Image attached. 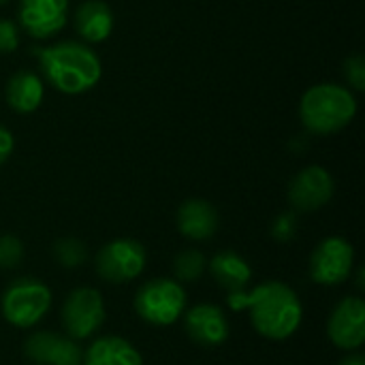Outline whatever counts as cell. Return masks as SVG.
Listing matches in <instances>:
<instances>
[{
  "mask_svg": "<svg viewBox=\"0 0 365 365\" xmlns=\"http://www.w3.org/2000/svg\"><path fill=\"white\" fill-rule=\"evenodd\" d=\"M105 323V302L96 289L81 287L66 295L62 306V325L68 338L86 340Z\"/></svg>",
  "mask_w": 365,
  "mask_h": 365,
  "instance_id": "52a82bcc",
  "label": "cell"
},
{
  "mask_svg": "<svg viewBox=\"0 0 365 365\" xmlns=\"http://www.w3.org/2000/svg\"><path fill=\"white\" fill-rule=\"evenodd\" d=\"M231 310H248L252 327L267 340H287L291 338L304 319V306L297 293L284 282L269 280L255 287L250 293L235 291L227 295Z\"/></svg>",
  "mask_w": 365,
  "mask_h": 365,
  "instance_id": "6da1fadb",
  "label": "cell"
},
{
  "mask_svg": "<svg viewBox=\"0 0 365 365\" xmlns=\"http://www.w3.org/2000/svg\"><path fill=\"white\" fill-rule=\"evenodd\" d=\"M336 184L325 167L310 165L302 169L289 186V201L297 212H314L327 205L334 197Z\"/></svg>",
  "mask_w": 365,
  "mask_h": 365,
  "instance_id": "9c48e42d",
  "label": "cell"
},
{
  "mask_svg": "<svg viewBox=\"0 0 365 365\" xmlns=\"http://www.w3.org/2000/svg\"><path fill=\"white\" fill-rule=\"evenodd\" d=\"M145 248L137 240L120 237L105 244L96 255V272L109 284H124L145 269Z\"/></svg>",
  "mask_w": 365,
  "mask_h": 365,
  "instance_id": "8992f818",
  "label": "cell"
},
{
  "mask_svg": "<svg viewBox=\"0 0 365 365\" xmlns=\"http://www.w3.org/2000/svg\"><path fill=\"white\" fill-rule=\"evenodd\" d=\"M75 32L86 43H103L113 30V11L103 0H83L75 11Z\"/></svg>",
  "mask_w": 365,
  "mask_h": 365,
  "instance_id": "9a60e30c",
  "label": "cell"
},
{
  "mask_svg": "<svg viewBox=\"0 0 365 365\" xmlns=\"http://www.w3.org/2000/svg\"><path fill=\"white\" fill-rule=\"evenodd\" d=\"M51 308V291L36 278L13 280L0 297V310L6 323L19 329L34 327Z\"/></svg>",
  "mask_w": 365,
  "mask_h": 365,
  "instance_id": "277c9868",
  "label": "cell"
},
{
  "mask_svg": "<svg viewBox=\"0 0 365 365\" xmlns=\"http://www.w3.org/2000/svg\"><path fill=\"white\" fill-rule=\"evenodd\" d=\"M329 340L342 351H357L365 342V302L361 297H344L327 321Z\"/></svg>",
  "mask_w": 365,
  "mask_h": 365,
  "instance_id": "30bf717a",
  "label": "cell"
},
{
  "mask_svg": "<svg viewBox=\"0 0 365 365\" xmlns=\"http://www.w3.org/2000/svg\"><path fill=\"white\" fill-rule=\"evenodd\" d=\"M32 51L45 81L62 94H83L101 79V60L83 43L62 41L56 45L36 47Z\"/></svg>",
  "mask_w": 365,
  "mask_h": 365,
  "instance_id": "7a4b0ae2",
  "label": "cell"
},
{
  "mask_svg": "<svg viewBox=\"0 0 365 365\" xmlns=\"http://www.w3.org/2000/svg\"><path fill=\"white\" fill-rule=\"evenodd\" d=\"M24 355L34 365H81L83 351L68 336L36 331L24 342Z\"/></svg>",
  "mask_w": 365,
  "mask_h": 365,
  "instance_id": "7c38bea8",
  "label": "cell"
},
{
  "mask_svg": "<svg viewBox=\"0 0 365 365\" xmlns=\"http://www.w3.org/2000/svg\"><path fill=\"white\" fill-rule=\"evenodd\" d=\"M297 233V216L295 212H284L280 216H276L274 225H272V237L280 244H287L295 237Z\"/></svg>",
  "mask_w": 365,
  "mask_h": 365,
  "instance_id": "7402d4cb",
  "label": "cell"
},
{
  "mask_svg": "<svg viewBox=\"0 0 365 365\" xmlns=\"http://www.w3.org/2000/svg\"><path fill=\"white\" fill-rule=\"evenodd\" d=\"M81 365H143V357L128 340L103 336L83 351Z\"/></svg>",
  "mask_w": 365,
  "mask_h": 365,
  "instance_id": "2e32d148",
  "label": "cell"
},
{
  "mask_svg": "<svg viewBox=\"0 0 365 365\" xmlns=\"http://www.w3.org/2000/svg\"><path fill=\"white\" fill-rule=\"evenodd\" d=\"M184 329L195 344L205 349L220 346L229 338L227 314L212 304H199L190 308L184 317Z\"/></svg>",
  "mask_w": 365,
  "mask_h": 365,
  "instance_id": "4fadbf2b",
  "label": "cell"
},
{
  "mask_svg": "<svg viewBox=\"0 0 365 365\" xmlns=\"http://www.w3.org/2000/svg\"><path fill=\"white\" fill-rule=\"evenodd\" d=\"M205 267H207L205 257L199 250H195V248L184 250V252H180L173 259V274H175V280H180V282H195V280H199L203 276Z\"/></svg>",
  "mask_w": 365,
  "mask_h": 365,
  "instance_id": "ffe728a7",
  "label": "cell"
},
{
  "mask_svg": "<svg viewBox=\"0 0 365 365\" xmlns=\"http://www.w3.org/2000/svg\"><path fill=\"white\" fill-rule=\"evenodd\" d=\"M17 17L32 38H49L68 19V0H19Z\"/></svg>",
  "mask_w": 365,
  "mask_h": 365,
  "instance_id": "8fae6325",
  "label": "cell"
},
{
  "mask_svg": "<svg viewBox=\"0 0 365 365\" xmlns=\"http://www.w3.org/2000/svg\"><path fill=\"white\" fill-rule=\"evenodd\" d=\"M4 2H6V0H0V4H4Z\"/></svg>",
  "mask_w": 365,
  "mask_h": 365,
  "instance_id": "83f0119b",
  "label": "cell"
},
{
  "mask_svg": "<svg viewBox=\"0 0 365 365\" xmlns=\"http://www.w3.org/2000/svg\"><path fill=\"white\" fill-rule=\"evenodd\" d=\"M19 47V30L11 19H0V53H13Z\"/></svg>",
  "mask_w": 365,
  "mask_h": 365,
  "instance_id": "cb8c5ba5",
  "label": "cell"
},
{
  "mask_svg": "<svg viewBox=\"0 0 365 365\" xmlns=\"http://www.w3.org/2000/svg\"><path fill=\"white\" fill-rule=\"evenodd\" d=\"M340 365H365V357L361 353H353V355H349V357H344Z\"/></svg>",
  "mask_w": 365,
  "mask_h": 365,
  "instance_id": "484cf974",
  "label": "cell"
},
{
  "mask_svg": "<svg viewBox=\"0 0 365 365\" xmlns=\"http://www.w3.org/2000/svg\"><path fill=\"white\" fill-rule=\"evenodd\" d=\"M13 148H15V141H13L11 130L0 126V165H4L9 160V156L13 154Z\"/></svg>",
  "mask_w": 365,
  "mask_h": 365,
  "instance_id": "d4e9b609",
  "label": "cell"
},
{
  "mask_svg": "<svg viewBox=\"0 0 365 365\" xmlns=\"http://www.w3.org/2000/svg\"><path fill=\"white\" fill-rule=\"evenodd\" d=\"M43 79L32 71H17L6 83V103L17 113H32L43 103Z\"/></svg>",
  "mask_w": 365,
  "mask_h": 365,
  "instance_id": "e0dca14e",
  "label": "cell"
},
{
  "mask_svg": "<svg viewBox=\"0 0 365 365\" xmlns=\"http://www.w3.org/2000/svg\"><path fill=\"white\" fill-rule=\"evenodd\" d=\"M210 272H212L214 280L218 282V287H222L229 293L246 291L248 282L252 280V269H250L248 261L242 255H237L235 250L218 252L210 263Z\"/></svg>",
  "mask_w": 365,
  "mask_h": 365,
  "instance_id": "ac0fdd59",
  "label": "cell"
},
{
  "mask_svg": "<svg viewBox=\"0 0 365 365\" xmlns=\"http://www.w3.org/2000/svg\"><path fill=\"white\" fill-rule=\"evenodd\" d=\"M186 308V291L173 278H154L135 293V312L154 327L173 325Z\"/></svg>",
  "mask_w": 365,
  "mask_h": 365,
  "instance_id": "5b68a950",
  "label": "cell"
},
{
  "mask_svg": "<svg viewBox=\"0 0 365 365\" xmlns=\"http://www.w3.org/2000/svg\"><path fill=\"white\" fill-rule=\"evenodd\" d=\"M24 259V244L15 235H0V269H13Z\"/></svg>",
  "mask_w": 365,
  "mask_h": 365,
  "instance_id": "44dd1931",
  "label": "cell"
},
{
  "mask_svg": "<svg viewBox=\"0 0 365 365\" xmlns=\"http://www.w3.org/2000/svg\"><path fill=\"white\" fill-rule=\"evenodd\" d=\"M53 259L64 269H77L88 261V248L81 240L64 237L53 244Z\"/></svg>",
  "mask_w": 365,
  "mask_h": 365,
  "instance_id": "d6986e66",
  "label": "cell"
},
{
  "mask_svg": "<svg viewBox=\"0 0 365 365\" xmlns=\"http://www.w3.org/2000/svg\"><path fill=\"white\" fill-rule=\"evenodd\" d=\"M355 113V94L338 83L312 86L299 103V118L312 135H334L349 126Z\"/></svg>",
  "mask_w": 365,
  "mask_h": 365,
  "instance_id": "3957f363",
  "label": "cell"
},
{
  "mask_svg": "<svg viewBox=\"0 0 365 365\" xmlns=\"http://www.w3.org/2000/svg\"><path fill=\"white\" fill-rule=\"evenodd\" d=\"M357 287H359V291H364L365 284H364V267H359V272H357Z\"/></svg>",
  "mask_w": 365,
  "mask_h": 365,
  "instance_id": "4316f807",
  "label": "cell"
},
{
  "mask_svg": "<svg viewBox=\"0 0 365 365\" xmlns=\"http://www.w3.org/2000/svg\"><path fill=\"white\" fill-rule=\"evenodd\" d=\"M178 231L192 240V242H205L216 235L220 218L216 207L205 199H188L178 210Z\"/></svg>",
  "mask_w": 365,
  "mask_h": 365,
  "instance_id": "5bb4252c",
  "label": "cell"
},
{
  "mask_svg": "<svg viewBox=\"0 0 365 365\" xmlns=\"http://www.w3.org/2000/svg\"><path fill=\"white\" fill-rule=\"evenodd\" d=\"M344 77L346 81L357 90L361 92L365 90V58L364 56H351L346 62H344Z\"/></svg>",
  "mask_w": 365,
  "mask_h": 365,
  "instance_id": "603a6c76",
  "label": "cell"
},
{
  "mask_svg": "<svg viewBox=\"0 0 365 365\" xmlns=\"http://www.w3.org/2000/svg\"><path fill=\"white\" fill-rule=\"evenodd\" d=\"M355 248L344 237L323 240L310 255V278L321 287H338L353 274Z\"/></svg>",
  "mask_w": 365,
  "mask_h": 365,
  "instance_id": "ba28073f",
  "label": "cell"
}]
</instances>
